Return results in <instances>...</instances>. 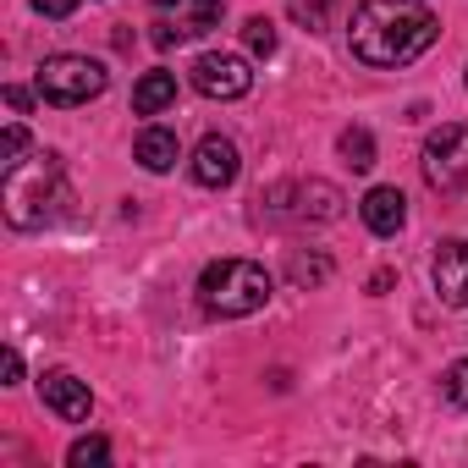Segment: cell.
I'll return each instance as SVG.
<instances>
[{"label": "cell", "instance_id": "obj_8", "mask_svg": "<svg viewBox=\"0 0 468 468\" xmlns=\"http://www.w3.org/2000/svg\"><path fill=\"white\" fill-rule=\"evenodd\" d=\"M430 276H435V292H441V303H452V309H468V238H446V243L435 249V265H430Z\"/></svg>", "mask_w": 468, "mask_h": 468}, {"label": "cell", "instance_id": "obj_13", "mask_svg": "<svg viewBox=\"0 0 468 468\" xmlns=\"http://www.w3.org/2000/svg\"><path fill=\"white\" fill-rule=\"evenodd\" d=\"M342 215V193L331 182H303L298 187V220H336Z\"/></svg>", "mask_w": 468, "mask_h": 468}, {"label": "cell", "instance_id": "obj_1", "mask_svg": "<svg viewBox=\"0 0 468 468\" xmlns=\"http://www.w3.org/2000/svg\"><path fill=\"white\" fill-rule=\"evenodd\" d=\"M441 23L419 6V0H364L353 12L347 45L364 67H408L435 45Z\"/></svg>", "mask_w": 468, "mask_h": 468}, {"label": "cell", "instance_id": "obj_9", "mask_svg": "<svg viewBox=\"0 0 468 468\" xmlns=\"http://www.w3.org/2000/svg\"><path fill=\"white\" fill-rule=\"evenodd\" d=\"M39 391H45V408H50V413H61L67 424L89 419V408H94V391H89V380H78L72 369H50V375L39 380Z\"/></svg>", "mask_w": 468, "mask_h": 468}, {"label": "cell", "instance_id": "obj_24", "mask_svg": "<svg viewBox=\"0 0 468 468\" xmlns=\"http://www.w3.org/2000/svg\"><path fill=\"white\" fill-rule=\"evenodd\" d=\"M17 380H23V353L6 347V386H17Z\"/></svg>", "mask_w": 468, "mask_h": 468}, {"label": "cell", "instance_id": "obj_26", "mask_svg": "<svg viewBox=\"0 0 468 468\" xmlns=\"http://www.w3.org/2000/svg\"><path fill=\"white\" fill-rule=\"evenodd\" d=\"M154 6H176V0H154Z\"/></svg>", "mask_w": 468, "mask_h": 468}, {"label": "cell", "instance_id": "obj_2", "mask_svg": "<svg viewBox=\"0 0 468 468\" xmlns=\"http://www.w3.org/2000/svg\"><path fill=\"white\" fill-rule=\"evenodd\" d=\"M271 292H276V282H271V271L254 265V260H215V265H204V276H198V303H204L215 320L260 314V309L271 303Z\"/></svg>", "mask_w": 468, "mask_h": 468}, {"label": "cell", "instance_id": "obj_18", "mask_svg": "<svg viewBox=\"0 0 468 468\" xmlns=\"http://www.w3.org/2000/svg\"><path fill=\"white\" fill-rule=\"evenodd\" d=\"M441 397H446L452 408H468V358L446 364V375H441Z\"/></svg>", "mask_w": 468, "mask_h": 468}, {"label": "cell", "instance_id": "obj_12", "mask_svg": "<svg viewBox=\"0 0 468 468\" xmlns=\"http://www.w3.org/2000/svg\"><path fill=\"white\" fill-rule=\"evenodd\" d=\"M176 105V72H144L133 83V111L138 116H160Z\"/></svg>", "mask_w": 468, "mask_h": 468}, {"label": "cell", "instance_id": "obj_20", "mask_svg": "<svg viewBox=\"0 0 468 468\" xmlns=\"http://www.w3.org/2000/svg\"><path fill=\"white\" fill-rule=\"evenodd\" d=\"M220 6H226V0H193L187 34H209V28H215V17H220Z\"/></svg>", "mask_w": 468, "mask_h": 468}, {"label": "cell", "instance_id": "obj_16", "mask_svg": "<svg viewBox=\"0 0 468 468\" xmlns=\"http://www.w3.org/2000/svg\"><path fill=\"white\" fill-rule=\"evenodd\" d=\"M67 463H72V468H105V463H111V441H105V435H83V441H72Z\"/></svg>", "mask_w": 468, "mask_h": 468}, {"label": "cell", "instance_id": "obj_15", "mask_svg": "<svg viewBox=\"0 0 468 468\" xmlns=\"http://www.w3.org/2000/svg\"><path fill=\"white\" fill-rule=\"evenodd\" d=\"M287 12H292V23H298V28L320 34V28H331V12H336V0H287Z\"/></svg>", "mask_w": 468, "mask_h": 468}, {"label": "cell", "instance_id": "obj_23", "mask_svg": "<svg viewBox=\"0 0 468 468\" xmlns=\"http://www.w3.org/2000/svg\"><path fill=\"white\" fill-rule=\"evenodd\" d=\"M182 34H187V28H176V23H154V34H149V39H154L160 50H171V45H176Z\"/></svg>", "mask_w": 468, "mask_h": 468}, {"label": "cell", "instance_id": "obj_3", "mask_svg": "<svg viewBox=\"0 0 468 468\" xmlns=\"http://www.w3.org/2000/svg\"><path fill=\"white\" fill-rule=\"evenodd\" d=\"M56 204H67V182H61V160L39 154L34 165H12L6 171V220L34 231L45 220H56Z\"/></svg>", "mask_w": 468, "mask_h": 468}, {"label": "cell", "instance_id": "obj_5", "mask_svg": "<svg viewBox=\"0 0 468 468\" xmlns=\"http://www.w3.org/2000/svg\"><path fill=\"white\" fill-rule=\"evenodd\" d=\"M424 182L435 193L468 187V127H441L424 144Z\"/></svg>", "mask_w": 468, "mask_h": 468}, {"label": "cell", "instance_id": "obj_17", "mask_svg": "<svg viewBox=\"0 0 468 468\" xmlns=\"http://www.w3.org/2000/svg\"><path fill=\"white\" fill-rule=\"evenodd\" d=\"M243 45L271 61V56H276V23H271V17H249V23H243Z\"/></svg>", "mask_w": 468, "mask_h": 468}, {"label": "cell", "instance_id": "obj_10", "mask_svg": "<svg viewBox=\"0 0 468 468\" xmlns=\"http://www.w3.org/2000/svg\"><path fill=\"white\" fill-rule=\"evenodd\" d=\"M358 209H364V226L375 231V238H397L402 220H408V198L397 187H369Z\"/></svg>", "mask_w": 468, "mask_h": 468}, {"label": "cell", "instance_id": "obj_21", "mask_svg": "<svg viewBox=\"0 0 468 468\" xmlns=\"http://www.w3.org/2000/svg\"><path fill=\"white\" fill-rule=\"evenodd\" d=\"M23 154H28V127L12 122V127H6V160H0V165L12 171V165H23Z\"/></svg>", "mask_w": 468, "mask_h": 468}, {"label": "cell", "instance_id": "obj_22", "mask_svg": "<svg viewBox=\"0 0 468 468\" xmlns=\"http://www.w3.org/2000/svg\"><path fill=\"white\" fill-rule=\"evenodd\" d=\"M34 12H45V17H56V23H61V17H72V12H78V0H34Z\"/></svg>", "mask_w": 468, "mask_h": 468}, {"label": "cell", "instance_id": "obj_14", "mask_svg": "<svg viewBox=\"0 0 468 468\" xmlns=\"http://www.w3.org/2000/svg\"><path fill=\"white\" fill-rule=\"evenodd\" d=\"M342 160H347L353 171H369V165H375V133H369V127H347V133H342Z\"/></svg>", "mask_w": 468, "mask_h": 468}, {"label": "cell", "instance_id": "obj_6", "mask_svg": "<svg viewBox=\"0 0 468 468\" xmlns=\"http://www.w3.org/2000/svg\"><path fill=\"white\" fill-rule=\"evenodd\" d=\"M193 89H198L204 100H243V94L254 89V72H249L243 56H220V50H209V56L193 61Z\"/></svg>", "mask_w": 468, "mask_h": 468}, {"label": "cell", "instance_id": "obj_11", "mask_svg": "<svg viewBox=\"0 0 468 468\" xmlns=\"http://www.w3.org/2000/svg\"><path fill=\"white\" fill-rule=\"evenodd\" d=\"M133 154H138V165H144V171H154V176H160V171H171V165L182 160V144H176V133H171V127H144V133H138V144H133Z\"/></svg>", "mask_w": 468, "mask_h": 468}, {"label": "cell", "instance_id": "obj_19", "mask_svg": "<svg viewBox=\"0 0 468 468\" xmlns=\"http://www.w3.org/2000/svg\"><path fill=\"white\" fill-rule=\"evenodd\" d=\"M325 276H331V260H325V254H309V260L298 254V260H292V282H298V287H320Z\"/></svg>", "mask_w": 468, "mask_h": 468}, {"label": "cell", "instance_id": "obj_25", "mask_svg": "<svg viewBox=\"0 0 468 468\" xmlns=\"http://www.w3.org/2000/svg\"><path fill=\"white\" fill-rule=\"evenodd\" d=\"M6 105H12V111H28L34 100H28V89H17V83H12V89H6Z\"/></svg>", "mask_w": 468, "mask_h": 468}, {"label": "cell", "instance_id": "obj_4", "mask_svg": "<svg viewBox=\"0 0 468 468\" xmlns=\"http://www.w3.org/2000/svg\"><path fill=\"white\" fill-rule=\"evenodd\" d=\"M105 83H111V72H105V61H94V56H50V61L39 67V94H45L50 105H61V111L100 100Z\"/></svg>", "mask_w": 468, "mask_h": 468}, {"label": "cell", "instance_id": "obj_7", "mask_svg": "<svg viewBox=\"0 0 468 468\" xmlns=\"http://www.w3.org/2000/svg\"><path fill=\"white\" fill-rule=\"evenodd\" d=\"M238 144L231 138H220V133H204L198 138V149H193V182L198 187H231L238 182Z\"/></svg>", "mask_w": 468, "mask_h": 468}]
</instances>
